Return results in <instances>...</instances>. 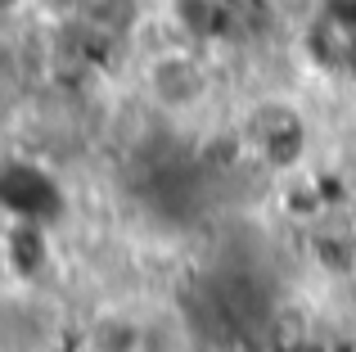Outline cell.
I'll return each mask as SVG.
<instances>
[{
    "label": "cell",
    "mask_w": 356,
    "mask_h": 352,
    "mask_svg": "<svg viewBox=\"0 0 356 352\" xmlns=\"http://www.w3.org/2000/svg\"><path fill=\"white\" fill-rule=\"evenodd\" d=\"M0 203L14 212L18 221H41L45 212L59 208V194H54L50 176L27 168V163H5L0 168Z\"/></svg>",
    "instance_id": "1"
},
{
    "label": "cell",
    "mask_w": 356,
    "mask_h": 352,
    "mask_svg": "<svg viewBox=\"0 0 356 352\" xmlns=\"http://www.w3.org/2000/svg\"><path fill=\"white\" fill-rule=\"evenodd\" d=\"M149 90H154V99L163 109H185L203 95V72L185 54H163L149 68Z\"/></svg>",
    "instance_id": "2"
},
{
    "label": "cell",
    "mask_w": 356,
    "mask_h": 352,
    "mask_svg": "<svg viewBox=\"0 0 356 352\" xmlns=\"http://www.w3.org/2000/svg\"><path fill=\"white\" fill-rule=\"evenodd\" d=\"M18 5H23V0H0V14H14Z\"/></svg>",
    "instance_id": "3"
}]
</instances>
